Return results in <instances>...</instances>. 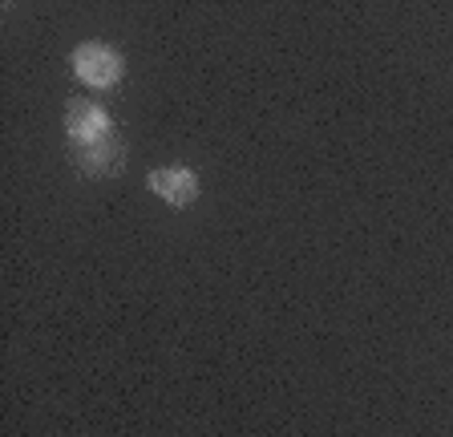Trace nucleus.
I'll use <instances>...</instances> for the list:
<instances>
[{"mask_svg": "<svg viewBox=\"0 0 453 437\" xmlns=\"http://www.w3.org/2000/svg\"><path fill=\"white\" fill-rule=\"evenodd\" d=\"M126 73V61L118 49L102 45V41H85L73 49V77L89 89H113Z\"/></svg>", "mask_w": 453, "mask_h": 437, "instance_id": "obj_1", "label": "nucleus"}, {"mask_svg": "<svg viewBox=\"0 0 453 437\" xmlns=\"http://www.w3.org/2000/svg\"><path fill=\"white\" fill-rule=\"evenodd\" d=\"M65 134L73 138L77 146H94L113 138V122L97 102H85V97H73L65 105Z\"/></svg>", "mask_w": 453, "mask_h": 437, "instance_id": "obj_2", "label": "nucleus"}, {"mask_svg": "<svg viewBox=\"0 0 453 437\" xmlns=\"http://www.w3.org/2000/svg\"><path fill=\"white\" fill-rule=\"evenodd\" d=\"M146 187L170 207H190L198 199V174L190 166H158L146 174Z\"/></svg>", "mask_w": 453, "mask_h": 437, "instance_id": "obj_3", "label": "nucleus"}, {"mask_svg": "<svg viewBox=\"0 0 453 437\" xmlns=\"http://www.w3.org/2000/svg\"><path fill=\"white\" fill-rule=\"evenodd\" d=\"M77 162L89 174H113L118 162H122V150H118L113 138H105V142H94V146H77Z\"/></svg>", "mask_w": 453, "mask_h": 437, "instance_id": "obj_4", "label": "nucleus"}]
</instances>
